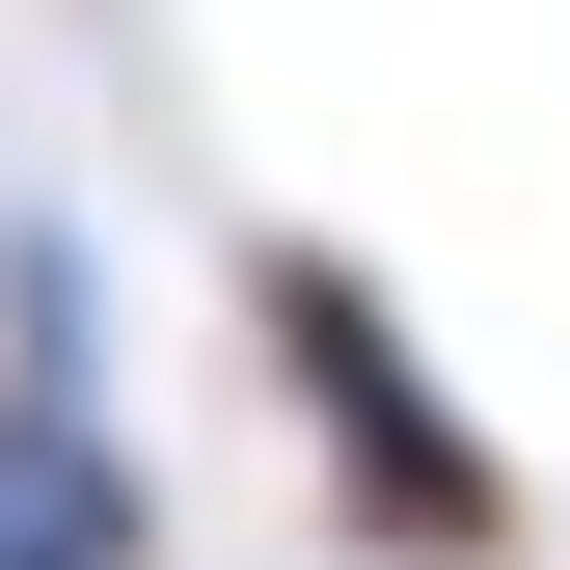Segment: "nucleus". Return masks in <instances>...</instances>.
Returning <instances> with one entry per match:
<instances>
[{
    "label": "nucleus",
    "mask_w": 570,
    "mask_h": 570,
    "mask_svg": "<svg viewBox=\"0 0 570 570\" xmlns=\"http://www.w3.org/2000/svg\"><path fill=\"white\" fill-rule=\"evenodd\" d=\"M245 381H272V435H299V489H326V543H353V570H517V543H543L517 435L435 381V326H407V272H381V245L245 218Z\"/></svg>",
    "instance_id": "1"
},
{
    "label": "nucleus",
    "mask_w": 570,
    "mask_h": 570,
    "mask_svg": "<svg viewBox=\"0 0 570 570\" xmlns=\"http://www.w3.org/2000/svg\"><path fill=\"white\" fill-rule=\"evenodd\" d=\"M0 570H164L136 407H28V381H0Z\"/></svg>",
    "instance_id": "2"
},
{
    "label": "nucleus",
    "mask_w": 570,
    "mask_h": 570,
    "mask_svg": "<svg viewBox=\"0 0 570 570\" xmlns=\"http://www.w3.org/2000/svg\"><path fill=\"white\" fill-rule=\"evenodd\" d=\"M0 381H28V407H109V245L82 218H0Z\"/></svg>",
    "instance_id": "3"
}]
</instances>
